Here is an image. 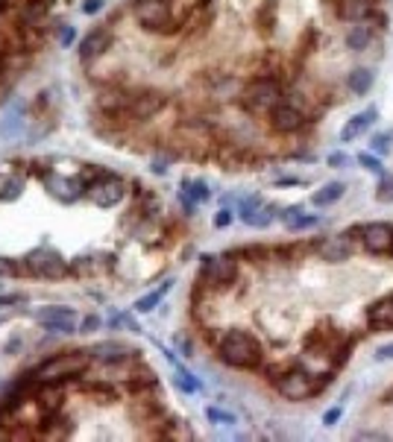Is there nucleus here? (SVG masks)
I'll list each match as a JSON object with an SVG mask.
<instances>
[{"instance_id": "27", "label": "nucleus", "mask_w": 393, "mask_h": 442, "mask_svg": "<svg viewBox=\"0 0 393 442\" xmlns=\"http://www.w3.org/2000/svg\"><path fill=\"white\" fill-rule=\"evenodd\" d=\"M185 191L194 196V202H205V200H208V191H205V185H203V182H196V185H191V182H185Z\"/></svg>"}, {"instance_id": "11", "label": "nucleus", "mask_w": 393, "mask_h": 442, "mask_svg": "<svg viewBox=\"0 0 393 442\" xmlns=\"http://www.w3.org/2000/svg\"><path fill=\"white\" fill-rule=\"evenodd\" d=\"M361 243L373 255H390L393 252V226L387 223H367L361 229Z\"/></svg>"}, {"instance_id": "30", "label": "nucleus", "mask_w": 393, "mask_h": 442, "mask_svg": "<svg viewBox=\"0 0 393 442\" xmlns=\"http://www.w3.org/2000/svg\"><path fill=\"white\" fill-rule=\"evenodd\" d=\"M358 164H364L370 173H382V164H378L373 155H358Z\"/></svg>"}, {"instance_id": "6", "label": "nucleus", "mask_w": 393, "mask_h": 442, "mask_svg": "<svg viewBox=\"0 0 393 442\" xmlns=\"http://www.w3.org/2000/svg\"><path fill=\"white\" fill-rule=\"evenodd\" d=\"M200 278L205 281L208 287L223 290L232 287L238 281V264L232 255H203V273Z\"/></svg>"}, {"instance_id": "23", "label": "nucleus", "mask_w": 393, "mask_h": 442, "mask_svg": "<svg viewBox=\"0 0 393 442\" xmlns=\"http://www.w3.org/2000/svg\"><path fill=\"white\" fill-rule=\"evenodd\" d=\"M370 0H343V9L340 15L343 18H352V21H364L367 15H370Z\"/></svg>"}, {"instance_id": "14", "label": "nucleus", "mask_w": 393, "mask_h": 442, "mask_svg": "<svg viewBox=\"0 0 393 442\" xmlns=\"http://www.w3.org/2000/svg\"><path fill=\"white\" fill-rule=\"evenodd\" d=\"M51 193L56 196L59 202H73V200H80V196L85 193V182L80 176H71V179L56 176V179H51Z\"/></svg>"}, {"instance_id": "9", "label": "nucleus", "mask_w": 393, "mask_h": 442, "mask_svg": "<svg viewBox=\"0 0 393 442\" xmlns=\"http://www.w3.org/2000/svg\"><path fill=\"white\" fill-rule=\"evenodd\" d=\"M167 106V97L156 88H144V91H135L127 97V108L124 115H129L132 120H150L156 117L162 108Z\"/></svg>"}, {"instance_id": "33", "label": "nucleus", "mask_w": 393, "mask_h": 442, "mask_svg": "<svg viewBox=\"0 0 393 442\" xmlns=\"http://www.w3.org/2000/svg\"><path fill=\"white\" fill-rule=\"evenodd\" d=\"M15 302H24L21 293H9V296H0V308H6V305H15Z\"/></svg>"}, {"instance_id": "1", "label": "nucleus", "mask_w": 393, "mask_h": 442, "mask_svg": "<svg viewBox=\"0 0 393 442\" xmlns=\"http://www.w3.org/2000/svg\"><path fill=\"white\" fill-rule=\"evenodd\" d=\"M89 366H91V352L68 349V352L51 354V358L42 361L30 375L35 381H42V384H65V381L82 378L85 372H89Z\"/></svg>"}, {"instance_id": "5", "label": "nucleus", "mask_w": 393, "mask_h": 442, "mask_svg": "<svg viewBox=\"0 0 393 442\" xmlns=\"http://www.w3.org/2000/svg\"><path fill=\"white\" fill-rule=\"evenodd\" d=\"M279 103H282V85L276 79H267V77L247 82L244 97H241V106L250 108V112H270V108Z\"/></svg>"}, {"instance_id": "22", "label": "nucleus", "mask_w": 393, "mask_h": 442, "mask_svg": "<svg viewBox=\"0 0 393 442\" xmlns=\"http://www.w3.org/2000/svg\"><path fill=\"white\" fill-rule=\"evenodd\" d=\"M167 290H170V281H165L162 287H156V290H150V293H147V296H141L138 302H135V311H138V314H147V311H153L156 305H158V302H162V299L167 296Z\"/></svg>"}, {"instance_id": "21", "label": "nucleus", "mask_w": 393, "mask_h": 442, "mask_svg": "<svg viewBox=\"0 0 393 442\" xmlns=\"http://www.w3.org/2000/svg\"><path fill=\"white\" fill-rule=\"evenodd\" d=\"M347 85H349V91H352V94H367V91H370V85H373V70H367V68H355V70L349 73Z\"/></svg>"}, {"instance_id": "32", "label": "nucleus", "mask_w": 393, "mask_h": 442, "mask_svg": "<svg viewBox=\"0 0 393 442\" xmlns=\"http://www.w3.org/2000/svg\"><path fill=\"white\" fill-rule=\"evenodd\" d=\"M229 220H232V214H229V211H217V214H214V226H217V229H223V226H229Z\"/></svg>"}, {"instance_id": "10", "label": "nucleus", "mask_w": 393, "mask_h": 442, "mask_svg": "<svg viewBox=\"0 0 393 442\" xmlns=\"http://www.w3.org/2000/svg\"><path fill=\"white\" fill-rule=\"evenodd\" d=\"M39 325L44 331H53V334H73L80 331V316L73 308H62V305H51V308H42L35 314Z\"/></svg>"}, {"instance_id": "38", "label": "nucleus", "mask_w": 393, "mask_h": 442, "mask_svg": "<svg viewBox=\"0 0 393 442\" xmlns=\"http://www.w3.org/2000/svg\"><path fill=\"white\" fill-rule=\"evenodd\" d=\"M358 439H385V434H370V431H361Z\"/></svg>"}, {"instance_id": "7", "label": "nucleus", "mask_w": 393, "mask_h": 442, "mask_svg": "<svg viewBox=\"0 0 393 442\" xmlns=\"http://www.w3.org/2000/svg\"><path fill=\"white\" fill-rule=\"evenodd\" d=\"M85 193H89V200L94 205L112 208V205H118L127 196V185H124V179H118L115 173H106V170H103V173L97 176L89 188H85Z\"/></svg>"}, {"instance_id": "36", "label": "nucleus", "mask_w": 393, "mask_h": 442, "mask_svg": "<svg viewBox=\"0 0 393 442\" xmlns=\"http://www.w3.org/2000/svg\"><path fill=\"white\" fill-rule=\"evenodd\" d=\"M378 361H393V346H385V349H378V354H376Z\"/></svg>"}, {"instance_id": "28", "label": "nucleus", "mask_w": 393, "mask_h": 442, "mask_svg": "<svg viewBox=\"0 0 393 442\" xmlns=\"http://www.w3.org/2000/svg\"><path fill=\"white\" fill-rule=\"evenodd\" d=\"M340 416H343V404H338V407H331V410H326V413H323V425H326V427H331V425H335V422L340 419Z\"/></svg>"}, {"instance_id": "3", "label": "nucleus", "mask_w": 393, "mask_h": 442, "mask_svg": "<svg viewBox=\"0 0 393 442\" xmlns=\"http://www.w3.org/2000/svg\"><path fill=\"white\" fill-rule=\"evenodd\" d=\"M132 15L144 30L156 35H170L182 27V18L174 15L170 0H132Z\"/></svg>"}, {"instance_id": "16", "label": "nucleus", "mask_w": 393, "mask_h": 442, "mask_svg": "<svg viewBox=\"0 0 393 442\" xmlns=\"http://www.w3.org/2000/svg\"><path fill=\"white\" fill-rule=\"evenodd\" d=\"M373 120H376V108H367L364 115H355L347 120V126L340 129V141H355L358 135H364L367 129L373 126Z\"/></svg>"}, {"instance_id": "40", "label": "nucleus", "mask_w": 393, "mask_h": 442, "mask_svg": "<svg viewBox=\"0 0 393 442\" xmlns=\"http://www.w3.org/2000/svg\"><path fill=\"white\" fill-rule=\"evenodd\" d=\"M6 9H9V0H0V15H3Z\"/></svg>"}, {"instance_id": "19", "label": "nucleus", "mask_w": 393, "mask_h": 442, "mask_svg": "<svg viewBox=\"0 0 393 442\" xmlns=\"http://www.w3.org/2000/svg\"><path fill=\"white\" fill-rule=\"evenodd\" d=\"M343 191H347V185H340V182H329V185H323L320 191H314L311 202H314L317 208H326V205H331V202H338L340 196H343Z\"/></svg>"}, {"instance_id": "4", "label": "nucleus", "mask_w": 393, "mask_h": 442, "mask_svg": "<svg viewBox=\"0 0 393 442\" xmlns=\"http://www.w3.org/2000/svg\"><path fill=\"white\" fill-rule=\"evenodd\" d=\"M21 273L44 281H59L71 276V264L65 258H59L53 249H35L27 258H21Z\"/></svg>"}, {"instance_id": "25", "label": "nucleus", "mask_w": 393, "mask_h": 442, "mask_svg": "<svg viewBox=\"0 0 393 442\" xmlns=\"http://www.w3.org/2000/svg\"><path fill=\"white\" fill-rule=\"evenodd\" d=\"M208 416V422H214V425H235V413H229V410H220V407H208L205 410Z\"/></svg>"}, {"instance_id": "37", "label": "nucleus", "mask_w": 393, "mask_h": 442, "mask_svg": "<svg viewBox=\"0 0 393 442\" xmlns=\"http://www.w3.org/2000/svg\"><path fill=\"white\" fill-rule=\"evenodd\" d=\"M6 68H9V62H6V53L0 50V82H3V77H6Z\"/></svg>"}, {"instance_id": "29", "label": "nucleus", "mask_w": 393, "mask_h": 442, "mask_svg": "<svg viewBox=\"0 0 393 442\" xmlns=\"http://www.w3.org/2000/svg\"><path fill=\"white\" fill-rule=\"evenodd\" d=\"M100 325H103L100 316H85V319H80V331H97Z\"/></svg>"}, {"instance_id": "13", "label": "nucleus", "mask_w": 393, "mask_h": 442, "mask_svg": "<svg viewBox=\"0 0 393 442\" xmlns=\"http://www.w3.org/2000/svg\"><path fill=\"white\" fill-rule=\"evenodd\" d=\"M112 41H115V39H112V30H109V27H97V30H91V32L80 41L77 53H80L82 62H91V59L103 56L109 47H112Z\"/></svg>"}, {"instance_id": "2", "label": "nucleus", "mask_w": 393, "mask_h": 442, "mask_svg": "<svg viewBox=\"0 0 393 442\" xmlns=\"http://www.w3.org/2000/svg\"><path fill=\"white\" fill-rule=\"evenodd\" d=\"M217 354H220V361L235 366V369H255V366H262V358H264L262 343L250 331H241V328H229L220 337Z\"/></svg>"}, {"instance_id": "24", "label": "nucleus", "mask_w": 393, "mask_h": 442, "mask_svg": "<svg viewBox=\"0 0 393 442\" xmlns=\"http://www.w3.org/2000/svg\"><path fill=\"white\" fill-rule=\"evenodd\" d=\"M370 39H373L370 27H367V23H358V27H355V30H349V35H347V44L352 47V50H364V47L370 44Z\"/></svg>"}, {"instance_id": "26", "label": "nucleus", "mask_w": 393, "mask_h": 442, "mask_svg": "<svg viewBox=\"0 0 393 442\" xmlns=\"http://www.w3.org/2000/svg\"><path fill=\"white\" fill-rule=\"evenodd\" d=\"M109 325H112V328H127V331H138V323H135L129 314H115L112 319H109Z\"/></svg>"}, {"instance_id": "35", "label": "nucleus", "mask_w": 393, "mask_h": 442, "mask_svg": "<svg viewBox=\"0 0 393 442\" xmlns=\"http://www.w3.org/2000/svg\"><path fill=\"white\" fill-rule=\"evenodd\" d=\"M329 164H331V167H343V164H347V155H343V153L329 155Z\"/></svg>"}, {"instance_id": "31", "label": "nucleus", "mask_w": 393, "mask_h": 442, "mask_svg": "<svg viewBox=\"0 0 393 442\" xmlns=\"http://www.w3.org/2000/svg\"><path fill=\"white\" fill-rule=\"evenodd\" d=\"M100 9H103V0H85V6H82V12H89V15H94Z\"/></svg>"}, {"instance_id": "12", "label": "nucleus", "mask_w": 393, "mask_h": 442, "mask_svg": "<svg viewBox=\"0 0 393 442\" xmlns=\"http://www.w3.org/2000/svg\"><path fill=\"white\" fill-rule=\"evenodd\" d=\"M302 124H305V115H302L300 106L279 103V106L270 108V126H273V132H279V135L297 132V129H302Z\"/></svg>"}, {"instance_id": "39", "label": "nucleus", "mask_w": 393, "mask_h": 442, "mask_svg": "<svg viewBox=\"0 0 393 442\" xmlns=\"http://www.w3.org/2000/svg\"><path fill=\"white\" fill-rule=\"evenodd\" d=\"M71 39H73V30L65 27V30H62V44H71Z\"/></svg>"}, {"instance_id": "34", "label": "nucleus", "mask_w": 393, "mask_h": 442, "mask_svg": "<svg viewBox=\"0 0 393 442\" xmlns=\"http://www.w3.org/2000/svg\"><path fill=\"white\" fill-rule=\"evenodd\" d=\"M373 141H376V144H373V150H376V153H382V150H387V135H376Z\"/></svg>"}, {"instance_id": "20", "label": "nucleus", "mask_w": 393, "mask_h": 442, "mask_svg": "<svg viewBox=\"0 0 393 442\" xmlns=\"http://www.w3.org/2000/svg\"><path fill=\"white\" fill-rule=\"evenodd\" d=\"M24 191V176L18 173H0V200H15Z\"/></svg>"}, {"instance_id": "17", "label": "nucleus", "mask_w": 393, "mask_h": 442, "mask_svg": "<svg viewBox=\"0 0 393 442\" xmlns=\"http://www.w3.org/2000/svg\"><path fill=\"white\" fill-rule=\"evenodd\" d=\"M320 255L326 258V261H347L349 258V240L347 238H326L320 240Z\"/></svg>"}, {"instance_id": "8", "label": "nucleus", "mask_w": 393, "mask_h": 442, "mask_svg": "<svg viewBox=\"0 0 393 442\" xmlns=\"http://www.w3.org/2000/svg\"><path fill=\"white\" fill-rule=\"evenodd\" d=\"M273 384L279 390V396L291 398V401H302V398H309L320 390V384H314V378L302 369H285V375H279Z\"/></svg>"}, {"instance_id": "15", "label": "nucleus", "mask_w": 393, "mask_h": 442, "mask_svg": "<svg viewBox=\"0 0 393 442\" xmlns=\"http://www.w3.org/2000/svg\"><path fill=\"white\" fill-rule=\"evenodd\" d=\"M367 323L373 331H393V296L373 302L367 308Z\"/></svg>"}, {"instance_id": "18", "label": "nucleus", "mask_w": 393, "mask_h": 442, "mask_svg": "<svg viewBox=\"0 0 393 442\" xmlns=\"http://www.w3.org/2000/svg\"><path fill=\"white\" fill-rule=\"evenodd\" d=\"M89 352L97 361H115V358H127V354H138V349H127L120 343H103V346H94Z\"/></svg>"}]
</instances>
